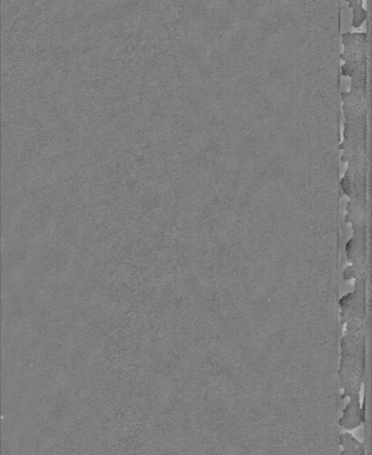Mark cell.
<instances>
[{
  "mask_svg": "<svg viewBox=\"0 0 372 455\" xmlns=\"http://www.w3.org/2000/svg\"><path fill=\"white\" fill-rule=\"evenodd\" d=\"M348 4V7L353 10L352 27L355 29L360 28L368 19V12L363 8V0H344Z\"/></svg>",
  "mask_w": 372,
  "mask_h": 455,
  "instance_id": "obj_1",
  "label": "cell"
}]
</instances>
